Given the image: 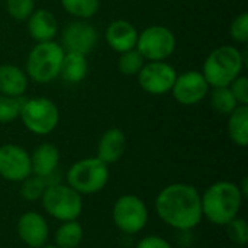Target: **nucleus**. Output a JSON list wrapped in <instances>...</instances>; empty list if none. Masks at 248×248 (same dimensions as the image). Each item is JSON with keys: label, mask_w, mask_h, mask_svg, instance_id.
<instances>
[{"label": "nucleus", "mask_w": 248, "mask_h": 248, "mask_svg": "<svg viewBox=\"0 0 248 248\" xmlns=\"http://www.w3.org/2000/svg\"><path fill=\"white\" fill-rule=\"evenodd\" d=\"M224 228L231 243L237 246H246L248 243V224L246 219L237 217L230 221Z\"/></svg>", "instance_id": "obj_29"}, {"label": "nucleus", "mask_w": 248, "mask_h": 248, "mask_svg": "<svg viewBox=\"0 0 248 248\" xmlns=\"http://www.w3.org/2000/svg\"><path fill=\"white\" fill-rule=\"evenodd\" d=\"M109 166L97 157H87L73 163L65 173V183L81 196L102 192L109 183Z\"/></svg>", "instance_id": "obj_5"}, {"label": "nucleus", "mask_w": 248, "mask_h": 248, "mask_svg": "<svg viewBox=\"0 0 248 248\" xmlns=\"http://www.w3.org/2000/svg\"><path fill=\"white\" fill-rule=\"evenodd\" d=\"M231 39L237 44H247L248 41V13L241 12L230 26Z\"/></svg>", "instance_id": "obj_30"}, {"label": "nucleus", "mask_w": 248, "mask_h": 248, "mask_svg": "<svg viewBox=\"0 0 248 248\" xmlns=\"http://www.w3.org/2000/svg\"><path fill=\"white\" fill-rule=\"evenodd\" d=\"M42 248H58V247H55L54 244H52V246H48V244H46V246H44Z\"/></svg>", "instance_id": "obj_34"}, {"label": "nucleus", "mask_w": 248, "mask_h": 248, "mask_svg": "<svg viewBox=\"0 0 248 248\" xmlns=\"http://www.w3.org/2000/svg\"><path fill=\"white\" fill-rule=\"evenodd\" d=\"M243 202L244 196L238 183L230 180L215 182L201 193L202 215L208 222L217 227H225L230 221L237 218L243 208Z\"/></svg>", "instance_id": "obj_2"}, {"label": "nucleus", "mask_w": 248, "mask_h": 248, "mask_svg": "<svg viewBox=\"0 0 248 248\" xmlns=\"http://www.w3.org/2000/svg\"><path fill=\"white\" fill-rule=\"evenodd\" d=\"M209 90L211 86L208 84L202 71L189 70L177 74L170 93L179 105L195 106L208 97Z\"/></svg>", "instance_id": "obj_11"}, {"label": "nucleus", "mask_w": 248, "mask_h": 248, "mask_svg": "<svg viewBox=\"0 0 248 248\" xmlns=\"http://www.w3.org/2000/svg\"><path fill=\"white\" fill-rule=\"evenodd\" d=\"M84 238V228L78 222L65 221L60 222L58 228L54 232V246L58 248H77Z\"/></svg>", "instance_id": "obj_22"}, {"label": "nucleus", "mask_w": 248, "mask_h": 248, "mask_svg": "<svg viewBox=\"0 0 248 248\" xmlns=\"http://www.w3.org/2000/svg\"><path fill=\"white\" fill-rule=\"evenodd\" d=\"M176 35L167 26L153 25L138 32L137 49L145 61H167L176 51Z\"/></svg>", "instance_id": "obj_9"}, {"label": "nucleus", "mask_w": 248, "mask_h": 248, "mask_svg": "<svg viewBox=\"0 0 248 248\" xmlns=\"http://www.w3.org/2000/svg\"><path fill=\"white\" fill-rule=\"evenodd\" d=\"M246 67V54L234 45H221L206 57L202 74L211 87L230 86Z\"/></svg>", "instance_id": "obj_3"}, {"label": "nucleus", "mask_w": 248, "mask_h": 248, "mask_svg": "<svg viewBox=\"0 0 248 248\" xmlns=\"http://www.w3.org/2000/svg\"><path fill=\"white\" fill-rule=\"evenodd\" d=\"M0 1H1V0H0Z\"/></svg>", "instance_id": "obj_36"}, {"label": "nucleus", "mask_w": 248, "mask_h": 248, "mask_svg": "<svg viewBox=\"0 0 248 248\" xmlns=\"http://www.w3.org/2000/svg\"><path fill=\"white\" fill-rule=\"evenodd\" d=\"M89 73V61L87 55L77 54V52H65L60 77L68 84H78L81 83Z\"/></svg>", "instance_id": "obj_20"}, {"label": "nucleus", "mask_w": 248, "mask_h": 248, "mask_svg": "<svg viewBox=\"0 0 248 248\" xmlns=\"http://www.w3.org/2000/svg\"><path fill=\"white\" fill-rule=\"evenodd\" d=\"M135 248H173V246L160 235H145L138 240Z\"/></svg>", "instance_id": "obj_32"}, {"label": "nucleus", "mask_w": 248, "mask_h": 248, "mask_svg": "<svg viewBox=\"0 0 248 248\" xmlns=\"http://www.w3.org/2000/svg\"><path fill=\"white\" fill-rule=\"evenodd\" d=\"M23 97H10L0 94V124H10L19 119Z\"/></svg>", "instance_id": "obj_27"}, {"label": "nucleus", "mask_w": 248, "mask_h": 248, "mask_svg": "<svg viewBox=\"0 0 248 248\" xmlns=\"http://www.w3.org/2000/svg\"><path fill=\"white\" fill-rule=\"evenodd\" d=\"M62 9L74 19L89 20L97 15L100 0H60Z\"/></svg>", "instance_id": "obj_24"}, {"label": "nucleus", "mask_w": 248, "mask_h": 248, "mask_svg": "<svg viewBox=\"0 0 248 248\" xmlns=\"http://www.w3.org/2000/svg\"><path fill=\"white\" fill-rule=\"evenodd\" d=\"M26 29L35 42L55 41L58 35V20L48 9H35L26 19Z\"/></svg>", "instance_id": "obj_16"}, {"label": "nucleus", "mask_w": 248, "mask_h": 248, "mask_svg": "<svg viewBox=\"0 0 248 248\" xmlns=\"http://www.w3.org/2000/svg\"><path fill=\"white\" fill-rule=\"evenodd\" d=\"M41 203L45 214L58 222L78 219L83 212V196L61 182H48Z\"/></svg>", "instance_id": "obj_6"}, {"label": "nucleus", "mask_w": 248, "mask_h": 248, "mask_svg": "<svg viewBox=\"0 0 248 248\" xmlns=\"http://www.w3.org/2000/svg\"><path fill=\"white\" fill-rule=\"evenodd\" d=\"M228 135L230 140L241 148L248 145V106L238 105L230 115H228Z\"/></svg>", "instance_id": "obj_21"}, {"label": "nucleus", "mask_w": 248, "mask_h": 248, "mask_svg": "<svg viewBox=\"0 0 248 248\" xmlns=\"http://www.w3.org/2000/svg\"><path fill=\"white\" fill-rule=\"evenodd\" d=\"M209 105L211 108L218 112L219 115H225L228 116L237 106V100L234 97V94L231 93L230 87L228 86H224V87H211L209 93Z\"/></svg>", "instance_id": "obj_23"}, {"label": "nucleus", "mask_w": 248, "mask_h": 248, "mask_svg": "<svg viewBox=\"0 0 248 248\" xmlns=\"http://www.w3.org/2000/svg\"><path fill=\"white\" fill-rule=\"evenodd\" d=\"M32 174L31 154L17 144L0 145V177L10 183H20Z\"/></svg>", "instance_id": "obj_13"}, {"label": "nucleus", "mask_w": 248, "mask_h": 248, "mask_svg": "<svg viewBox=\"0 0 248 248\" xmlns=\"http://www.w3.org/2000/svg\"><path fill=\"white\" fill-rule=\"evenodd\" d=\"M148 219V208L140 196L126 193L115 201L112 208V221L122 234H140L147 227Z\"/></svg>", "instance_id": "obj_8"}, {"label": "nucleus", "mask_w": 248, "mask_h": 248, "mask_svg": "<svg viewBox=\"0 0 248 248\" xmlns=\"http://www.w3.org/2000/svg\"><path fill=\"white\" fill-rule=\"evenodd\" d=\"M29 77L23 68L15 64L0 65V94L23 97L29 87Z\"/></svg>", "instance_id": "obj_19"}, {"label": "nucleus", "mask_w": 248, "mask_h": 248, "mask_svg": "<svg viewBox=\"0 0 248 248\" xmlns=\"http://www.w3.org/2000/svg\"><path fill=\"white\" fill-rule=\"evenodd\" d=\"M46 186H48L46 179L31 174L23 182H20V196L26 202H38L41 201Z\"/></svg>", "instance_id": "obj_25"}, {"label": "nucleus", "mask_w": 248, "mask_h": 248, "mask_svg": "<svg viewBox=\"0 0 248 248\" xmlns=\"http://www.w3.org/2000/svg\"><path fill=\"white\" fill-rule=\"evenodd\" d=\"M176 77V68L167 61H145L144 67L137 74L140 87L153 96L170 93Z\"/></svg>", "instance_id": "obj_10"}, {"label": "nucleus", "mask_w": 248, "mask_h": 248, "mask_svg": "<svg viewBox=\"0 0 248 248\" xmlns=\"http://www.w3.org/2000/svg\"><path fill=\"white\" fill-rule=\"evenodd\" d=\"M65 51L57 41L36 42L28 54L25 71L31 81L48 84L60 77Z\"/></svg>", "instance_id": "obj_4"}, {"label": "nucleus", "mask_w": 248, "mask_h": 248, "mask_svg": "<svg viewBox=\"0 0 248 248\" xmlns=\"http://www.w3.org/2000/svg\"><path fill=\"white\" fill-rule=\"evenodd\" d=\"M61 154L60 150L51 142L39 144L31 153V169L32 174L39 176L42 179H49L55 174L60 166Z\"/></svg>", "instance_id": "obj_17"}, {"label": "nucleus", "mask_w": 248, "mask_h": 248, "mask_svg": "<svg viewBox=\"0 0 248 248\" xmlns=\"http://www.w3.org/2000/svg\"><path fill=\"white\" fill-rule=\"evenodd\" d=\"M157 217L179 232H190L203 219L201 192L189 183H171L163 187L154 202Z\"/></svg>", "instance_id": "obj_1"}, {"label": "nucleus", "mask_w": 248, "mask_h": 248, "mask_svg": "<svg viewBox=\"0 0 248 248\" xmlns=\"http://www.w3.org/2000/svg\"><path fill=\"white\" fill-rule=\"evenodd\" d=\"M19 119L31 134L45 137L58 126L60 110L54 100L44 96L23 99Z\"/></svg>", "instance_id": "obj_7"}, {"label": "nucleus", "mask_w": 248, "mask_h": 248, "mask_svg": "<svg viewBox=\"0 0 248 248\" xmlns=\"http://www.w3.org/2000/svg\"><path fill=\"white\" fill-rule=\"evenodd\" d=\"M144 64H145V60L137 48L119 54V58H118V70L124 76H129V77L137 76L144 67Z\"/></svg>", "instance_id": "obj_26"}, {"label": "nucleus", "mask_w": 248, "mask_h": 248, "mask_svg": "<svg viewBox=\"0 0 248 248\" xmlns=\"http://www.w3.org/2000/svg\"><path fill=\"white\" fill-rule=\"evenodd\" d=\"M16 234L26 247L42 248L49 240V224L42 214L26 211L16 222Z\"/></svg>", "instance_id": "obj_14"}, {"label": "nucleus", "mask_w": 248, "mask_h": 248, "mask_svg": "<svg viewBox=\"0 0 248 248\" xmlns=\"http://www.w3.org/2000/svg\"><path fill=\"white\" fill-rule=\"evenodd\" d=\"M231 93L234 94L238 105H247L248 106V78L246 76H238L231 84L228 86Z\"/></svg>", "instance_id": "obj_31"}, {"label": "nucleus", "mask_w": 248, "mask_h": 248, "mask_svg": "<svg viewBox=\"0 0 248 248\" xmlns=\"http://www.w3.org/2000/svg\"><path fill=\"white\" fill-rule=\"evenodd\" d=\"M105 39L115 52L122 54L137 48L138 29L129 20L115 19L108 25L105 31Z\"/></svg>", "instance_id": "obj_15"}, {"label": "nucleus", "mask_w": 248, "mask_h": 248, "mask_svg": "<svg viewBox=\"0 0 248 248\" xmlns=\"http://www.w3.org/2000/svg\"><path fill=\"white\" fill-rule=\"evenodd\" d=\"M7 15L19 22H26L35 7V0H4Z\"/></svg>", "instance_id": "obj_28"}, {"label": "nucleus", "mask_w": 248, "mask_h": 248, "mask_svg": "<svg viewBox=\"0 0 248 248\" xmlns=\"http://www.w3.org/2000/svg\"><path fill=\"white\" fill-rule=\"evenodd\" d=\"M248 180L247 177H244L243 179V182L241 183H238V187H240V190H241V193H243V196H244V199L248 196Z\"/></svg>", "instance_id": "obj_33"}, {"label": "nucleus", "mask_w": 248, "mask_h": 248, "mask_svg": "<svg viewBox=\"0 0 248 248\" xmlns=\"http://www.w3.org/2000/svg\"><path fill=\"white\" fill-rule=\"evenodd\" d=\"M126 150V137L125 132L119 128L106 129L99 142H97V158L105 164L110 166L118 163Z\"/></svg>", "instance_id": "obj_18"}, {"label": "nucleus", "mask_w": 248, "mask_h": 248, "mask_svg": "<svg viewBox=\"0 0 248 248\" xmlns=\"http://www.w3.org/2000/svg\"><path fill=\"white\" fill-rule=\"evenodd\" d=\"M183 248H195V247H183Z\"/></svg>", "instance_id": "obj_35"}, {"label": "nucleus", "mask_w": 248, "mask_h": 248, "mask_svg": "<svg viewBox=\"0 0 248 248\" xmlns=\"http://www.w3.org/2000/svg\"><path fill=\"white\" fill-rule=\"evenodd\" d=\"M99 41L96 28L87 20L74 19L68 22L61 31V46L65 52H77L87 55L92 52Z\"/></svg>", "instance_id": "obj_12"}]
</instances>
